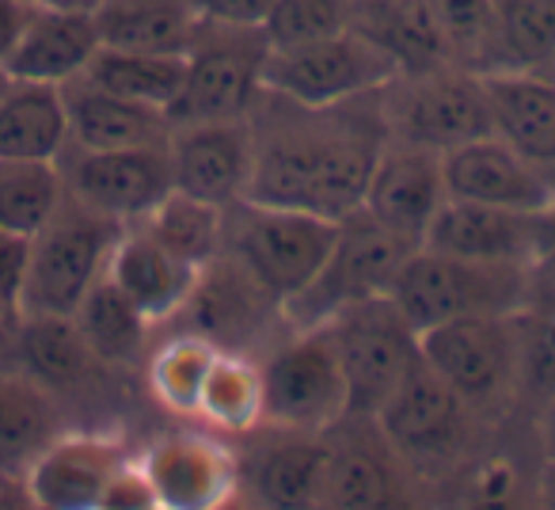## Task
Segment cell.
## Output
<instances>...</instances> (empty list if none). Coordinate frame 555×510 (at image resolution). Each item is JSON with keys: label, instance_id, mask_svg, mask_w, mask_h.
Segmentation results:
<instances>
[{"label": "cell", "instance_id": "1", "mask_svg": "<svg viewBox=\"0 0 555 510\" xmlns=\"http://www.w3.org/2000/svg\"><path fill=\"white\" fill-rule=\"evenodd\" d=\"M247 123L255 138L247 199L305 209L327 221H343L362 209L370 171L388 141L380 92L335 107H301L262 92Z\"/></svg>", "mask_w": 555, "mask_h": 510}, {"label": "cell", "instance_id": "2", "mask_svg": "<svg viewBox=\"0 0 555 510\" xmlns=\"http://www.w3.org/2000/svg\"><path fill=\"white\" fill-rule=\"evenodd\" d=\"M532 290V267L479 264L418 244L396 275L392 305L415 332L461 317H509Z\"/></svg>", "mask_w": 555, "mask_h": 510}, {"label": "cell", "instance_id": "3", "mask_svg": "<svg viewBox=\"0 0 555 510\" xmlns=\"http://www.w3.org/2000/svg\"><path fill=\"white\" fill-rule=\"evenodd\" d=\"M126 225L88 209L69 191L50 221L31 237L16 313L24 317H73L95 282L107 275L111 247Z\"/></svg>", "mask_w": 555, "mask_h": 510}, {"label": "cell", "instance_id": "4", "mask_svg": "<svg viewBox=\"0 0 555 510\" xmlns=\"http://www.w3.org/2000/svg\"><path fill=\"white\" fill-rule=\"evenodd\" d=\"M267 58L270 42L259 24L198 20V31L183 54V88L171 100L168 123L186 126L247 118L267 92L262 88Z\"/></svg>", "mask_w": 555, "mask_h": 510}, {"label": "cell", "instance_id": "5", "mask_svg": "<svg viewBox=\"0 0 555 510\" xmlns=\"http://www.w3.org/2000/svg\"><path fill=\"white\" fill-rule=\"evenodd\" d=\"M262 426L327 434L350 416V388L327 328H289L259 358Z\"/></svg>", "mask_w": 555, "mask_h": 510}, {"label": "cell", "instance_id": "6", "mask_svg": "<svg viewBox=\"0 0 555 510\" xmlns=\"http://www.w3.org/2000/svg\"><path fill=\"white\" fill-rule=\"evenodd\" d=\"M335 229L339 221L305 209L267 206L251 199L224 206V252L240 259L259 279V286L282 302V309L320 275L335 244Z\"/></svg>", "mask_w": 555, "mask_h": 510}, {"label": "cell", "instance_id": "7", "mask_svg": "<svg viewBox=\"0 0 555 510\" xmlns=\"http://www.w3.org/2000/svg\"><path fill=\"white\" fill-rule=\"evenodd\" d=\"M380 118L388 141L430 149L438 156L494 133L483 77L461 65L392 77L380 88Z\"/></svg>", "mask_w": 555, "mask_h": 510}, {"label": "cell", "instance_id": "8", "mask_svg": "<svg viewBox=\"0 0 555 510\" xmlns=\"http://www.w3.org/2000/svg\"><path fill=\"white\" fill-rule=\"evenodd\" d=\"M423 362L461 396L476 419H502L521 400L517 328L509 317H461L418 332Z\"/></svg>", "mask_w": 555, "mask_h": 510}, {"label": "cell", "instance_id": "9", "mask_svg": "<svg viewBox=\"0 0 555 510\" xmlns=\"http://www.w3.org/2000/svg\"><path fill=\"white\" fill-rule=\"evenodd\" d=\"M418 244L388 232L385 225H377L362 209L343 217L320 275L305 286V294H297L286 305L289 328H320L350 305L388 297L403 259Z\"/></svg>", "mask_w": 555, "mask_h": 510}, {"label": "cell", "instance_id": "10", "mask_svg": "<svg viewBox=\"0 0 555 510\" xmlns=\"http://www.w3.org/2000/svg\"><path fill=\"white\" fill-rule=\"evenodd\" d=\"M373 423L411 472H446L468 461V446L476 438L479 419L418 358L415 370L377 408Z\"/></svg>", "mask_w": 555, "mask_h": 510}, {"label": "cell", "instance_id": "11", "mask_svg": "<svg viewBox=\"0 0 555 510\" xmlns=\"http://www.w3.org/2000/svg\"><path fill=\"white\" fill-rule=\"evenodd\" d=\"M176 320H183L186 332L209 340L224 355H244L255 362L289 332L282 302L267 294L259 279L229 252L202 267Z\"/></svg>", "mask_w": 555, "mask_h": 510}, {"label": "cell", "instance_id": "12", "mask_svg": "<svg viewBox=\"0 0 555 510\" xmlns=\"http://www.w3.org/2000/svg\"><path fill=\"white\" fill-rule=\"evenodd\" d=\"M320 328H327L343 373H347L350 416H377V408L392 396V388L423 358L418 355V332L403 320L392 297L350 305Z\"/></svg>", "mask_w": 555, "mask_h": 510}, {"label": "cell", "instance_id": "13", "mask_svg": "<svg viewBox=\"0 0 555 510\" xmlns=\"http://www.w3.org/2000/svg\"><path fill=\"white\" fill-rule=\"evenodd\" d=\"M392 77V62L347 27V31H335L327 39L278 50L270 47L262 88L282 95V100L301 103V107H335V103L380 92Z\"/></svg>", "mask_w": 555, "mask_h": 510}, {"label": "cell", "instance_id": "14", "mask_svg": "<svg viewBox=\"0 0 555 510\" xmlns=\"http://www.w3.org/2000/svg\"><path fill=\"white\" fill-rule=\"evenodd\" d=\"M149 499L160 510H214L240 492V449L217 431H168L138 449Z\"/></svg>", "mask_w": 555, "mask_h": 510}, {"label": "cell", "instance_id": "15", "mask_svg": "<svg viewBox=\"0 0 555 510\" xmlns=\"http://www.w3.org/2000/svg\"><path fill=\"white\" fill-rule=\"evenodd\" d=\"M57 171L73 199L118 225L145 221L176 191L168 145L111 149V153L65 145L57 156Z\"/></svg>", "mask_w": 555, "mask_h": 510}, {"label": "cell", "instance_id": "16", "mask_svg": "<svg viewBox=\"0 0 555 510\" xmlns=\"http://www.w3.org/2000/svg\"><path fill=\"white\" fill-rule=\"evenodd\" d=\"M138 449L115 431H62L24 472L35 510H103Z\"/></svg>", "mask_w": 555, "mask_h": 510}, {"label": "cell", "instance_id": "17", "mask_svg": "<svg viewBox=\"0 0 555 510\" xmlns=\"http://www.w3.org/2000/svg\"><path fill=\"white\" fill-rule=\"evenodd\" d=\"M240 454V492L255 510H327V434L259 426Z\"/></svg>", "mask_w": 555, "mask_h": 510}, {"label": "cell", "instance_id": "18", "mask_svg": "<svg viewBox=\"0 0 555 510\" xmlns=\"http://www.w3.org/2000/svg\"><path fill=\"white\" fill-rule=\"evenodd\" d=\"M168 164L176 191L214 206H236L251 194L255 138L247 118L171 126Z\"/></svg>", "mask_w": 555, "mask_h": 510}, {"label": "cell", "instance_id": "19", "mask_svg": "<svg viewBox=\"0 0 555 510\" xmlns=\"http://www.w3.org/2000/svg\"><path fill=\"white\" fill-rule=\"evenodd\" d=\"M327 510H385L415 495V472L396 457L373 419L347 416L327 431Z\"/></svg>", "mask_w": 555, "mask_h": 510}, {"label": "cell", "instance_id": "20", "mask_svg": "<svg viewBox=\"0 0 555 510\" xmlns=\"http://www.w3.org/2000/svg\"><path fill=\"white\" fill-rule=\"evenodd\" d=\"M441 171L449 199L517 209V214H544L555 206V179L525 161L499 133L449 149L441 156Z\"/></svg>", "mask_w": 555, "mask_h": 510}, {"label": "cell", "instance_id": "21", "mask_svg": "<svg viewBox=\"0 0 555 510\" xmlns=\"http://www.w3.org/2000/svg\"><path fill=\"white\" fill-rule=\"evenodd\" d=\"M446 171H441L438 153L385 141L370 171V183H365L362 214H370L396 237L423 244L426 229L446 206Z\"/></svg>", "mask_w": 555, "mask_h": 510}, {"label": "cell", "instance_id": "22", "mask_svg": "<svg viewBox=\"0 0 555 510\" xmlns=\"http://www.w3.org/2000/svg\"><path fill=\"white\" fill-rule=\"evenodd\" d=\"M95 54H100V31H95L92 12L31 4L9 54L0 58V73L12 80L62 88L85 77Z\"/></svg>", "mask_w": 555, "mask_h": 510}, {"label": "cell", "instance_id": "23", "mask_svg": "<svg viewBox=\"0 0 555 510\" xmlns=\"http://www.w3.org/2000/svg\"><path fill=\"white\" fill-rule=\"evenodd\" d=\"M540 244V214H517L502 206H479V202L446 199L438 217L423 237V247L479 264H537Z\"/></svg>", "mask_w": 555, "mask_h": 510}, {"label": "cell", "instance_id": "24", "mask_svg": "<svg viewBox=\"0 0 555 510\" xmlns=\"http://www.w3.org/2000/svg\"><path fill=\"white\" fill-rule=\"evenodd\" d=\"M62 103L65 126H69V145L77 149L111 153V149L168 145L171 123L160 107L107 92V88H100L88 77L62 85Z\"/></svg>", "mask_w": 555, "mask_h": 510}, {"label": "cell", "instance_id": "25", "mask_svg": "<svg viewBox=\"0 0 555 510\" xmlns=\"http://www.w3.org/2000/svg\"><path fill=\"white\" fill-rule=\"evenodd\" d=\"M107 279L153 320L156 328L171 324L183 313L186 297L194 290L198 271L168 252L145 225H126L118 232L107 259Z\"/></svg>", "mask_w": 555, "mask_h": 510}, {"label": "cell", "instance_id": "26", "mask_svg": "<svg viewBox=\"0 0 555 510\" xmlns=\"http://www.w3.org/2000/svg\"><path fill=\"white\" fill-rule=\"evenodd\" d=\"M483 85L494 133L555 179V80L540 69H502Z\"/></svg>", "mask_w": 555, "mask_h": 510}, {"label": "cell", "instance_id": "27", "mask_svg": "<svg viewBox=\"0 0 555 510\" xmlns=\"http://www.w3.org/2000/svg\"><path fill=\"white\" fill-rule=\"evenodd\" d=\"M347 27L392 62L396 77L453 65L430 0H354Z\"/></svg>", "mask_w": 555, "mask_h": 510}, {"label": "cell", "instance_id": "28", "mask_svg": "<svg viewBox=\"0 0 555 510\" xmlns=\"http://www.w3.org/2000/svg\"><path fill=\"white\" fill-rule=\"evenodd\" d=\"M12 324H16L12 328L16 332V366L31 373L39 385H47L57 400L92 388L103 373H115L92 355L73 317H24V313H16Z\"/></svg>", "mask_w": 555, "mask_h": 510}, {"label": "cell", "instance_id": "29", "mask_svg": "<svg viewBox=\"0 0 555 510\" xmlns=\"http://www.w3.org/2000/svg\"><path fill=\"white\" fill-rule=\"evenodd\" d=\"M62 431V400L20 366H0V472L24 476Z\"/></svg>", "mask_w": 555, "mask_h": 510}, {"label": "cell", "instance_id": "30", "mask_svg": "<svg viewBox=\"0 0 555 510\" xmlns=\"http://www.w3.org/2000/svg\"><path fill=\"white\" fill-rule=\"evenodd\" d=\"M69 145L62 88L0 73V161H57Z\"/></svg>", "mask_w": 555, "mask_h": 510}, {"label": "cell", "instance_id": "31", "mask_svg": "<svg viewBox=\"0 0 555 510\" xmlns=\"http://www.w3.org/2000/svg\"><path fill=\"white\" fill-rule=\"evenodd\" d=\"M92 20L107 50L186 54L202 16L186 0H100Z\"/></svg>", "mask_w": 555, "mask_h": 510}, {"label": "cell", "instance_id": "32", "mask_svg": "<svg viewBox=\"0 0 555 510\" xmlns=\"http://www.w3.org/2000/svg\"><path fill=\"white\" fill-rule=\"evenodd\" d=\"M73 324L80 328L85 343L92 355L100 358L107 370H133L149 358L153 350V320L103 275L85 302L73 313Z\"/></svg>", "mask_w": 555, "mask_h": 510}, {"label": "cell", "instance_id": "33", "mask_svg": "<svg viewBox=\"0 0 555 510\" xmlns=\"http://www.w3.org/2000/svg\"><path fill=\"white\" fill-rule=\"evenodd\" d=\"M217 355L221 350L214 343L186 332V328H179L168 340H160L145 358V385L153 393V400L164 411H171V416L194 419L198 396L206 388V378L214 370Z\"/></svg>", "mask_w": 555, "mask_h": 510}, {"label": "cell", "instance_id": "34", "mask_svg": "<svg viewBox=\"0 0 555 510\" xmlns=\"http://www.w3.org/2000/svg\"><path fill=\"white\" fill-rule=\"evenodd\" d=\"M194 419L224 438H247L262 426V378L259 362L244 355H217Z\"/></svg>", "mask_w": 555, "mask_h": 510}, {"label": "cell", "instance_id": "35", "mask_svg": "<svg viewBox=\"0 0 555 510\" xmlns=\"http://www.w3.org/2000/svg\"><path fill=\"white\" fill-rule=\"evenodd\" d=\"M141 225L194 271L224 252V206L191 199L183 191H171Z\"/></svg>", "mask_w": 555, "mask_h": 510}, {"label": "cell", "instance_id": "36", "mask_svg": "<svg viewBox=\"0 0 555 510\" xmlns=\"http://www.w3.org/2000/svg\"><path fill=\"white\" fill-rule=\"evenodd\" d=\"M183 54H138V50H107L92 58L85 69L88 80H95L107 92H118L126 100L149 103L168 115L171 100L183 88Z\"/></svg>", "mask_w": 555, "mask_h": 510}, {"label": "cell", "instance_id": "37", "mask_svg": "<svg viewBox=\"0 0 555 510\" xmlns=\"http://www.w3.org/2000/svg\"><path fill=\"white\" fill-rule=\"evenodd\" d=\"M517 366H521V400L537 408L555 393V286L532 275V290L514 313Z\"/></svg>", "mask_w": 555, "mask_h": 510}, {"label": "cell", "instance_id": "38", "mask_svg": "<svg viewBox=\"0 0 555 510\" xmlns=\"http://www.w3.org/2000/svg\"><path fill=\"white\" fill-rule=\"evenodd\" d=\"M438 31L446 42V54L453 65L491 77L502 73V42H499V20H494V0H430Z\"/></svg>", "mask_w": 555, "mask_h": 510}, {"label": "cell", "instance_id": "39", "mask_svg": "<svg viewBox=\"0 0 555 510\" xmlns=\"http://www.w3.org/2000/svg\"><path fill=\"white\" fill-rule=\"evenodd\" d=\"M65 194L57 161H0V225L31 240Z\"/></svg>", "mask_w": 555, "mask_h": 510}, {"label": "cell", "instance_id": "40", "mask_svg": "<svg viewBox=\"0 0 555 510\" xmlns=\"http://www.w3.org/2000/svg\"><path fill=\"white\" fill-rule=\"evenodd\" d=\"M506 69H544L555 58V0H494Z\"/></svg>", "mask_w": 555, "mask_h": 510}, {"label": "cell", "instance_id": "41", "mask_svg": "<svg viewBox=\"0 0 555 510\" xmlns=\"http://www.w3.org/2000/svg\"><path fill=\"white\" fill-rule=\"evenodd\" d=\"M449 510H532V480L509 454H479L464 461Z\"/></svg>", "mask_w": 555, "mask_h": 510}, {"label": "cell", "instance_id": "42", "mask_svg": "<svg viewBox=\"0 0 555 510\" xmlns=\"http://www.w3.org/2000/svg\"><path fill=\"white\" fill-rule=\"evenodd\" d=\"M350 4L354 0H274L270 16L262 20V31L274 50L327 39L335 31H347Z\"/></svg>", "mask_w": 555, "mask_h": 510}, {"label": "cell", "instance_id": "43", "mask_svg": "<svg viewBox=\"0 0 555 510\" xmlns=\"http://www.w3.org/2000/svg\"><path fill=\"white\" fill-rule=\"evenodd\" d=\"M27 247L31 240L16 237L0 225V302L16 309L20 302V286H24V271H27Z\"/></svg>", "mask_w": 555, "mask_h": 510}, {"label": "cell", "instance_id": "44", "mask_svg": "<svg viewBox=\"0 0 555 510\" xmlns=\"http://www.w3.org/2000/svg\"><path fill=\"white\" fill-rule=\"evenodd\" d=\"M202 20H224V24H259L270 16L274 0H186Z\"/></svg>", "mask_w": 555, "mask_h": 510}, {"label": "cell", "instance_id": "45", "mask_svg": "<svg viewBox=\"0 0 555 510\" xmlns=\"http://www.w3.org/2000/svg\"><path fill=\"white\" fill-rule=\"evenodd\" d=\"M532 275L555 286V206L540 214V244H537V264Z\"/></svg>", "mask_w": 555, "mask_h": 510}, {"label": "cell", "instance_id": "46", "mask_svg": "<svg viewBox=\"0 0 555 510\" xmlns=\"http://www.w3.org/2000/svg\"><path fill=\"white\" fill-rule=\"evenodd\" d=\"M532 434H537L540 461H555V393L547 400L537 404V416H532Z\"/></svg>", "mask_w": 555, "mask_h": 510}, {"label": "cell", "instance_id": "47", "mask_svg": "<svg viewBox=\"0 0 555 510\" xmlns=\"http://www.w3.org/2000/svg\"><path fill=\"white\" fill-rule=\"evenodd\" d=\"M27 9H31L27 0H0V58L9 54V47H12V39H16L20 24H24Z\"/></svg>", "mask_w": 555, "mask_h": 510}, {"label": "cell", "instance_id": "48", "mask_svg": "<svg viewBox=\"0 0 555 510\" xmlns=\"http://www.w3.org/2000/svg\"><path fill=\"white\" fill-rule=\"evenodd\" d=\"M0 510H35L24 476L16 472H0Z\"/></svg>", "mask_w": 555, "mask_h": 510}, {"label": "cell", "instance_id": "49", "mask_svg": "<svg viewBox=\"0 0 555 510\" xmlns=\"http://www.w3.org/2000/svg\"><path fill=\"white\" fill-rule=\"evenodd\" d=\"M532 510H555V461H540L532 476Z\"/></svg>", "mask_w": 555, "mask_h": 510}, {"label": "cell", "instance_id": "50", "mask_svg": "<svg viewBox=\"0 0 555 510\" xmlns=\"http://www.w3.org/2000/svg\"><path fill=\"white\" fill-rule=\"evenodd\" d=\"M27 4H47V9H69V12H92L100 0H27Z\"/></svg>", "mask_w": 555, "mask_h": 510}, {"label": "cell", "instance_id": "51", "mask_svg": "<svg viewBox=\"0 0 555 510\" xmlns=\"http://www.w3.org/2000/svg\"><path fill=\"white\" fill-rule=\"evenodd\" d=\"M214 510H255V507L247 502V495H244V492H236L232 499H224L221 507H214Z\"/></svg>", "mask_w": 555, "mask_h": 510}, {"label": "cell", "instance_id": "52", "mask_svg": "<svg viewBox=\"0 0 555 510\" xmlns=\"http://www.w3.org/2000/svg\"><path fill=\"white\" fill-rule=\"evenodd\" d=\"M385 510H430V507H423V502L411 495V499H403V502H392V507H385Z\"/></svg>", "mask_w": 555, "mask_h": 510}, {"label": "cell", "instance_id": "53", "mask_svg": "<svg viewBox=\"0 0 555 510\" xmlns=\"http://www.w3.org/2000/svg\"><path fill=\"white\" fill-rule=\"evenodd\" d=\"M12 317H16V309H12V305L0 302V332H4V328L12 324Z\"/></svg>", "mask_w": 555, "mask_h": 510}, {"label": "cell", "instance_id": "54", "mask_svg": "<svg viewBox=\"0 0 555 510\" xmlns=\"http://www.w3.org/2000/svg\"><path fill=\"white\" fill-rule=\"evenodd\" d=\"M540 73H547V77L555 80V58H552V62H547V65H544V69H540Z\"/></svg>", "mask_w": 555, "mask_h": 510}, {"label": "cell", "instance_id": "55", "mask_svg": "<svg viewBox=\"0 0 555 510\" xmlns=\"http://www.w3.org/2000/svg\"><path fill=\"white\" fill-rule=\"evenodd\" d=\"M126 510H160L156 502H145V507H126Z\"/></svg>", "mask_w": 555, "mask_h": 510}]
</instances>
